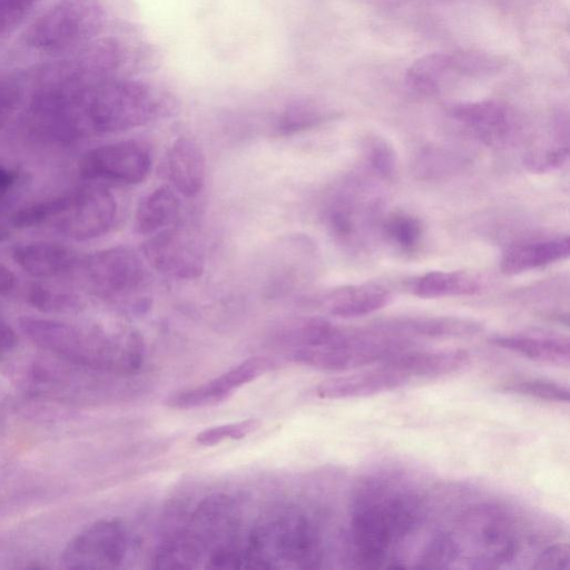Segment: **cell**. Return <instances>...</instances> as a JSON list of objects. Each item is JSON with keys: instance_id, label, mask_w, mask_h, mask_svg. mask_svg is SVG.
<instances>
[{"instance_id": "d6a6232c", "label": "cell", "mask_w": 570, "mask_h": 570, "mask_svg": "<svg viewBox=\"0 0 570 570\" xmlns=\"http://www.w3.org/2000/svg\"><path fill=\"white\" fill-rule=\"evenodd\" d=\"M460 553V548L454 538L444 532H439L425 544L417 560L419 569H445L454 562Z\"/></svg>"}, {"instance_id": "8fae6325", "label": "cell", "mask_w": 570, "mask_h": 570, "mask_svg": "<svg viewBox=\"0 0 570 570\" xmlns=\"http://www.w3.org/2000/svg\"><path fill=\"white\" fill-rule=\"evenodd\" d=\"M449 116L469 135L489 147H505L518 132L513 111L497 100L455 104L450 107Z\"/></svg>"}, {"instance_id": "44dd1931", "label": "cell", "mask_w": 570, "mask_h": 570, "mask_svg": "<svg viewBox=\"0 0 570 570\" xmlns=\"http://www.w3.org/2000/svg\"><path fill=\"white\" fill-rule=\"evenodd\" d=\"M391 292L381 284L364 283L332 289L324 297L328 313L343 318L361 317L385 307Z\"/></svg>"}, {"instance_id": "30bf717a", "label": "cell", "mask_w": 570, "mask_h": 570, "mask_svg": "<svg viewBox=\"0 0 570 570\" xmlns=\"http://www.w3.org/2000/svg\"><path fill=\"white\" fill-rule=\"evenodd\" d=\"M464 529L478 547L475 568H493L510 561L517 549L508 515L499 508L481 505L464 518Z\"/></svg>"}, {"instance_id": "d590c367", "label": "cell", "mask_w": 570, "mask_h": 570, "mask_svg": "<svg viewBox=\"0 0 570 570\" xmlns=\"http://www.w3.org/2000/svg\"><path fill=\"white\" fill-rule=\"evenodd\" d=\"M30 303L43 312L66 313L80 306L78 297L45 285H35L29 293Z\"/></svg>"}, {"instance_id": "4316f807", "label": "cell", "mask_w": 570, "mask_h": 570, "mask_svg": "<svg viewBox=\"0 0 570 570\" xmlns=\"http://www.w3.org/2000/svg\"><path fill=\"white\" fill-rule=\"evenodd\" d=\"M333 117V111L318 101L301 99L289 104L277 119L278 136H292L312 129Z\"/></svg>"}, {"instance_id": "277c9868", "label": "cell", "mask_w": 570, "mask_h": 570, "mask_svg": "<svg viewBox=\"0 0 570 570\" xmlns=\"http://www.w3.org/2000/svg\"><path fill=\"white\" fill-rule=\"evenodd\" d=\"M105 21L97 0H59L29 26L23 38L38 52L65 55L95 40Z\"/></svg>"}, {"instance_id": "e575fe53", "label": "cell", "mask_w": 570, "mask_h": 570, "mask_svg": "<svg viewBox=\"0 0 570 570\" xmlns=\"http://www.w3.org/2000/svg\"><path fill=\"white\" fill-rule=\"evenodd\" d=\"M459 76L485 77L498 73L504 61L492 53L483 51H461L453 53Z\"/></svg>"}, {"instance_id": "7402d4cb", "label": "cell", "mask_w": 570, "mask_h": 570, "mask_svg": "<svg viewBox=\"0 0 570 570\" xmlns=\"http://www.w3.org/2000/svg\"><path fill=\"white\" fill-rule=\"evenodd\" d=\"M179 210L180 202L176 191L169 186L157 187L139 202L135 213V229L140 235H154L174 226Z\"/></svg>"}, {"instance_id": "1f68e13d", "label": "cell", "mask_w": 570, "mask_h": 570, "mask_svg": "<svg viewBox=\"0 0 570 570\" xmlns=\"http://www.w3.org/2000/svg\"><path fill=\"white\" fill-rule=\"evenodd\" d=\"M229 396L210 380L204 384L173 393L166 399L165 403L171 409L190 410L216 405Z\"/></svg>"}, {"instance_id": "e0dca14e", "label": "cell", "mask_w": 570, "mask_h": 570, "mask_svg": "<svg viewBox=\"0 0 570 570\" xmlns=\"http://www.w3.org/2000/svg\"><path fill=\"white\" fill-rule=\"evenodd\" d=\"M469 362V354L462 350L416 351L413 347L386 360L385 365L409 381L412 377H438L461 370Z\"/></svg>"}, {"instance_id": "3957f363", "label": "cell", "mask_w": 570, "mask_h": 570, "mask_svg": "<svg viewBox=\"0 0 570 570\" xmlns=\"http://www.w3.org/2000/svg\"><path fill=\"white\" fill-rule=\"evenodd\" d=\"M382 198L368 178L352 176L328 195L323 208L326 229L337 245L357 254L365 252L379 230Z\"/></svg>"}, {"instance_id": "4fadbf2b", "label": "cell", "mask_w": 570, "mask_h": 570, "mask_svg": "<svg viewBox=\"0 0 570 570\" xmlns=\"http://www.w3.org/2000/svg\"><path fill=\"white\" fill-rule=\"evenodd\" d=\"M142 254L154 269L173 278L195 279L204 269L198 247L174 226L150 235L142 245Z\"/></svg>"}, {"instance_id": "603a6c76", "label": "cell", "mask_w": 570, "mask_h": 570, "mask_svg": "<svg viewBox=\"0 0 570 570\" xmlns=\"http://www.w3.org/2000/svg\"><path fill=\"white\" fill-rule=\"evenodd\" d=\"M490 342L498 347L541 363L568 365L570 361V343L567 337L495 335L490 338Z\"/></svg>"}, {"instance_id": "ba28073f", "label": "cell", "mask_w": 570, "mask_h": 570, "mask_svg": "<svg viewBox=\"0 0 570 570\" xmlns=\"http://www.w3.org/2000/svg\"><path fill=\"white\" fill-rule=\"evenodd\" d=\"M129 549V534L116 519L96 521L66 546L61 563L67 569H110L118 567Z\"/></svg>"}, {"instance_id": "ffe728a7", "label": "cell", "mask_w": 570, "mask_h": 570, "mask_svg": "<svg viewBox=\"0 0 570 570\" xmlns=\"http://www.w3.org/2000/svg\"><path fill=\"white\" fill-rule=\"evenodd\" d=\"M12 258L22 271L38 278L66 273L77 263L76 253L71 248L52 242L17 245L12 250Z\"/></svg>"}, {"instance_id": "5bb4252c", "label": "cell", "mask_w": 570, "mask_h": 570, "mask_svg": "<svg viewBox=\"0 0 570 570\" xmlns=\"http://www.w3.org/2000/svg\"><path fill=\"white\" fill-rule=\"evenodd\" d=\"M117 215L114 195L101 187L75 193L68 210L61 216V230L75 240L95 239L106 234Z\"/></svg>"}, {"instance_id": "7a4b0ae2", "label": "cell", "mask_w": 570, "mask_h": 570, "mask_svg": "<svg viewBox=\"0 0 570 570\" xmlns=\"http://www.w3.org/2000/svg\"><path fill=\"white\" fill-rule=\"evenodd\" d=\"M79 112L87 130L119 132L146 125L165 115L164 94L140 81L109 79L76 90Z\"/></svg>"}, {"instance_id": "7c38bea8", "label": "cell", "mask_w": 570, "mask_h": 570, "mask_svg": "<svg viewBox=\"0 0 570 570\" xmlns=\"http://www.w3.org/2000/svg\"><path fill=\"white\" fill-rule=\"evenodd\" d=\"M87 278L105 295L121 296L138 289L145 279L140 256L125 246H116L90 255L85 263Z\"/></svg>"}, {"instance_id": "9a60e30c", "label": "cell", "mask_w": 570, "mask_h": 570, "mask_svg": "<svg viewBox=\"0 0 570 570\" xmlns=\"http://www.w3.org/2000/svg\"><path fill=\"white\" fill-rule=\"evenodd\" d=\"M407 382L405 376L381 364L373 371L325 380L316 386L315 393L327 400L364 397L393 391Z\"/></svg>"}, {"instance_id": "6da1fadb", "label": "cell", "mask_w": 570, "mask_h": 570, "mask_svg": "<svg viewBox=\"0 0 570 570\" xmlns=\"http://www.w3.org/2000/svg\"><path fill=\"white\" fill-rule=\"evenodd\" d=\"M22 333L66 362L96 371L129 374L138 370L144 342L136 331L109 332L38 317H21Z\"/></svg>"}, {"instance_id": "cb8c5ba5", "label": "cell", "mask_w": 570, "mask_h": 570, "mask_svg": "<svg viewBox=\"0 0 570 570\" xmlns=\"http://www.w3.org/2000/svg\"><path fill=\"white\" fill-rule=\"evenodd\" d=\"M483 286L474 274L464 271H432L411 283V293L421 298L471 296Z\"/></svg>"}, {"instance_id": "74e56055", "label": "cell", "mask_w": 570, "mask_h": 570, "mask_svg": "<svg viewBox=\"0 0 570 570\" xmlns=\"http://www.w3.org/2000/svg\"><path fill=\"white\" fill-rule=\"evenodd\" d=\"M41 0H0V36L16 28Z\"/></svg>"}, {"instance_id": "b9f144b4", "label": "cell", "mask_w": 570, "mask_h": 570, "mask_svg": "<svg viewBox=\"0 0 570 570\" xmlns=\"http://www.w3.org/2000/svg\"><path fill=\"white\" fill-rule=\"evenodd\" d=\"M17 344L18 337L13 328L0 320V356L12 351Z\"/></svg>"}, {"instance_id": "2e32d148", "label": "cell", "mask_w": 570, "mask_h": 570, "mask_svg": "<svg viewBox=\"0 0 570 570\" xmlns=\"http://www.w3.org/2000/svg\"><path fill=\"white\" fill-rule=\"evenodd\" d=\"M373 327L391 335L407 338L422 336L432 338H453L476 335L482 324L472 318L456 316H416L383 321Z\"/></svg>"}, {"instance_id": "d4e9b609", "label": "cell", "mask_w": 570, "mask_h": 570, "mask_svg": "<svg viewBox=\"0 0 570 570\" xmlns=\"http://www.w3.org/2000/svg\"><path fill=\"white\" fill-rule=\"evenodd\" d=\"M459 76L453 55L430 53L416 59L405 72L407 86L422 95H435L452 77Z\"/></svg>"}, {"instance_id": "8992f818", "label": "cell", "mask_w": 570, "mask_h": 570, "mask_svg": "<svg viewBox=\"0 0 570 570\" xmlns=\"http://www.w3.org/2000/svg\"><path fill=\"white\" fill-rule=\"evenodd\" d=\"M248 558L258 567L314 568L321 560L318 533L301 513L272 515L253 533Z\"/></svg>"}, {"instance_id": "ab89813d", "label": "cell", "mask_w": 570, "mask_h": 570, "mask_svg": "<svg viewBox=\"0 0 570 570\" xmlns=\"http://www.w3.org/2000/svg\"><path fill=\"white\" fill-rule=\"evenodd\" d=\"M537 570H568L570 568V550L567 543H554L547 547L532 566Z\"/></svg>"}, {"instance_id": "f546056e", "label": "cell", "mask_w": 570, "mask_h": 570, "mask_svg": "<svg viewBox=\"0 0 570 570\" xmlns=\"http://www.w3.org/2000/svg\"><path fill=\"white\" fill-rule=\"evenodd\" d=\"M363 158L367 170L376 179L389 181L396 176V154L384 138L368 137L363 146Z\"/></svg>"}, {"instance_id": "52a82bcc", "label": "cell", "mask_w": 570, "mask_h": 570, "mask_svg": "<svg viewBox=\"0 0 570 570\" xmlns=\"http://www.w3.org/2000/svg\"><path fill=\"white\" fill-rule=\"evenodd\" d=\"M122 50L110 38L95 39L33 72L37 88L79 89L112 79L119 68Z\"/></svg>"}, {"instance_id": "5b68a950", "label": "cell", "mask_w": 570, "mask_h": 570, "mask_svg": "<svg viewBox=\"0 0 570 570\" xmlns=\"http://www.w3.org/2000/svg\"><path fill=\"white\" fill-rule=\"evenodd\" d=\"M393 494L384 480L364 481L354 499L351 535L361 567L379 568L399 540L393 517Z\"/></svg>"}, {"instance_id": "7bdbcfd3", "label": "cell", "mask_w": 570, "mask_h": 570, "mask_svg": "<svg viewBox=\"0 0 570 570\" xmlns=\"http://www.w3.org/2000/svg\"><path fill=\"white\" fill-rule=\"evenodd\" d=\"M17 180V173L11 168L0 165V202L11 189Z\"/></svg>"}, {"instance_id": "d6986e66", "label": "cell", "mask_w": 570, "mask_h": 570, "mask_svg": "<svg viewBox=\"0 0 570 570\" xmlns=\"http://www.w3.org/2000/svg\"><path fill=\"white\" fill-rule=\"evenodd\" d=\"M569 254V236L521 242L504 250L500 263L501 271L508 275H517L563 261Z\"/></svg>"}, {"instance_id": "ac0fdd59", "label": "cell", "mask_w": 570, "mask_h": 570, "mask_svg": "<svg viewBox=\"0 0 570 570\" xmlns=\"http://www.w3.org/2000/svg\"><path fill=\"white\" fill-rule=\"evenodd\" d=\"M167 169L174 188L186 197L200 193L206 179V157L198 142L180 137L169 148Z\"/></svg>"}, {"instance_id": "8d00e7d4", "label": "cell", "mask_w": 570, "mask_h": 570, "mask_svg": "<svg viewBox=\"0 0 570 570\" xmlns=\"http://www.w3.org/2000/svg\"><path fill=\"white\" fill-rule=\"evenodd\" d=\"M257 425L258 422L253 419L216 425L197 433L195 439L198 444L215 445L225 440L243 439L252 433Z\"/></svg>"}, {"instance_id": "484cf974", "label": "cell", "mask_w": 570, "mask_h": 570, "mask_svg": "<svg viewBox=\"0 0 570 570\" xmlns=\"http://www.w3.org/2000/svg\"><path fill=\"white\" fill-rule=\"evenodd\" d=\"M551 140L533 148L525 156V166L534 173H548L562 167L569 159V117L559 111L552 120Z\"/></svg>"}, {"instance_id": "60d3db41", "label": "cell", "mask_w": 570, "mask_h": 570, "mask_svg": "<svg viewBox=\"0 0 570 570\" xmlns=\"http://www.w3.org/2000/svg\"><path fill=\"white\" fill-rule=\"evenodd\" d=\"M452 165L453 160L450 156L432 151L422 155L420 163H417L416 166L417 171H420L421 175L430 177L432 175L434 176L448 173Z\"/></svg>"}, {"instance_id": "ee69618b", "label": "cell", "mask_w": 570, "mask_h": 570, "mask_svg": "<svg viewBox=\"0 0 570 570\" xmlns=\"http://www.w3.org/2000/svg\"><path fill=\"white\" fill-rule=\"evenodd\" d=\"M16 284L13 273L6 266L0 265V294L10 292Z\"/></svg>"}, {"instance_id": "f1b7e54d", "label": "cell", "mask_w": 570, "mask_h": 570, "mask_svg": "<svg viewBox=\"0 0 570 570\" xmlns=\"http://www.w3.org/2000/svg\"><path fill=\"white\" fill-rule=\"evenodd\" d=\"M73 198L75 193H71L20 208L11 217L12 225L17 228H29L61 217L72 204Z\"/></svg>"}, {"instance_id": "83f0119b", "label": "cell", "mask_w": 570, "mask_h": 570, "mask_svg": "<svg viewBox=\"0 0 570 570\" xmlns=\"http://www.w3.org/2000/svg\"><path fill=\"white\" fill-rule=\"evenodd\" d=\"M381 233L396 249L410 254L419 248L424 230L417 217L406 213H393L383 217Z\"/></svg>"}, {"instance_id": "4dcf8cb0", "label": "cell", "mask_w": 570, "mask_h": 570, "mask_svg": "<svg viewBox=\"0 0 570 570\" xmlns=\"http://www.w3.org/2000/svg\"><path fill=\"white\" fill-rule=\"evenodd\" d=\"M273 366V360L265 356H253L213 379V382L218 389L230 395L234 390L256 380Z\"/></svg>"}, {"instance_id": "836d02e7", "label": "cell", "mask_w": 570, "mask_h": 570, "mask_svg": "<svg viewBox=\"0 0 570 570\" xmlns=\"http://www.w3.org/2000/svg\"><path fill=\"white\" fill-rule=\"evenodd\" d=\"M502 391L541 401L568 403L569 389L552 381L528 379L518 380L505 384Z\"/></svg>"}, {"instance_id": "9c48e42d", "label": "cell", "mask_w": 570, "mask_h": 570, "mask_svg": "<svg viewBox=\"0 0 570 570\" xmlns=\"http://www.w3.org/2000/svg\"><path fill=\"white\" fill-rule=\"evenodd\" d=\"M151 168L147 146L138 140L109 142L87 151L79 163L80 175L89 180L136 185Z\"/></svg>"}, {"instance_id": "f35d334b", "label": "cell", "mask_w": 570, "mask_h": 570, "mask_svg": "<svg viewBox=\"0 0 570 570\" xmlns=\"http://www.w3.org/2000/svg\"><path fill=\"white\" fill-rule=\"evenodd\" d=\"M22 85L16 78L0 80V130L17 111L22 100Z\"/></svg>"}]
</instances>
